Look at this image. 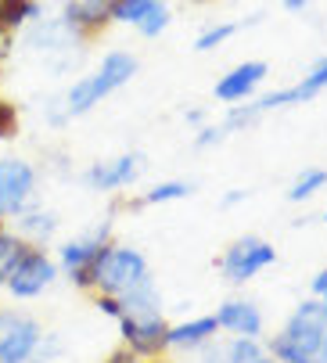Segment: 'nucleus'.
<instances>
[{
    "label": "nucleus",
    "mask_w": 327,
    "mask_h": 363,
    "mask_svg": "<svg viewBox=\"0 0 327 363\" xmlns=\"http://www.w3.org/2000/svg\"><path fill=\"white\" fill-rule=\"evenodd\" d=\"M133 72H137V58L133 55H126V50H108L104 62L97 65V72H90V76H83V79H76L69 86V94H65V116L69 119L72 116H87L112 90L126 86L133 79Z\"/></svg>",
    "instance_id": "f257e3e1"
},
{
    "label": "nucleus",
    "mask_w": 327,
    "mask_h": 363,
    "mask_svg": "<svg viewBox=\"0 0 327 363\" xmlns=\"http://www.w3.org/2000/svg\"><path fill=\"white\" fill-rule=\"evenodd\" d=\"M327 335V306L323 302H302L295 317L288 320L284 335L270 342L281 363H320V342Z\"/></svg>",
    "instance_id": "f03ea898"
},
{
    "label": "nucleus",
    "mask_w": 327,
    "mask_h": 363,
    "mask_svg": "<svg viewBox=\"0 0 327 363\" xmlns=\"http://www.w3.org/2000/svg\"><path fill=\"white\" fill-rule=\"evenodd\" d=\"M140 277H148V263L137 248H104L94 263V284L112 295H123Z\"/></svg>",
    "instance_id": "7ed1b4c3"
},
{
    "label": "nucleus",
    "mask_w": 327,
    "mask_h": 363,
    "mask_svg": "<svg viewBox=\"0 0 327 363\" xmlns=\"http://www.w3.org/2000/svg\"><path fill=\"white\" fill-rule=\"evenodd\" d=\"M274 259H277V252L270 248L266 241H259V238H241V241L223 255V274H227L231 284H245L248 277H255L259 270H266Z\"/></svg>",
    "instance_id": "20e7f679"
},
{
    "label": "nucleus",
    "mask_w": 327,
    "mask_h": 363,
    "mask_svg": "<svg viewBox=\"0 0 327 363\" xmlns=\"http://www.w3.org/2000/svg\"><path fill=\"white\" fill-rule=\"evenodd\" d=\"M36 173L22 159H4L0 162V213H22L26 201L33 198Z\"/></svg>",
    "instance_id": "39448f33"
},
{
    "label": "nucleus",
    "mask_w": 327,
    "mask_h": 363,
    "mask_svg": "<svg viewBox=\"0 0 327 363\" xmlns=\"http://www.w3.org/2000/svg\"><path fill=\"white\" fill-rule=\"evenodd\" d=\"M144 169V155H119V159H108V162H94L87 169V184L94 191H119L126 184H133Z\"/></svg>",
    "instance_id": "423d86ee"
},
{
    "label": "nucleus",
    "mask_w": 327,
    "mask_h": 363,
    "mask_svg": "<svg viewBox=\"0 0 327 363\" xmlns=\"http://www.w3.org/2000/svg\"><path fill=\"white\" fill-rule=\"evenodd\" d=\"M50 281H54V263H50V259L40 255V252H26L22 263L8 277V288H11V295L29 298V295H40Z\"/></svg>",
    "instance_id": "0eeeda50"
},
{
    "label": "nucleus",
    "mask_w": 327,
    "mask_h": 363,
    "mask_svg": "<svg viewBox=\"0 0 327 363\" xmlns=\"http://www.w3.org/2000/svg\"><path fill=\"white\" fill-rule=\"evenodd\" d=\"M262 79H266V62H245V65L231 69L220 83H216V97H220L223 105H238V101L255 94V86Z\"/></svg>",
    "instance_id": "6e6552de"
},
{
    "label": "nucleus",
    "mask_w": 327,
    "mask_h": 363,
    "mask_svg": "<svg viewBox=\"0 0 327 363\" xmlns=\"http://www.w3.org/2000/svg\"><path fill=\"white\" fill-rule=\"evenodd\" d=\"M101 241H104V230L97 238H90V241H69L62 248V263L69 267L76 284H94V263H97V255L104 252Z\"/></svg>",
    "instance_id": "1a4fd4ad"
},
{
    "label": "nucleus",
    "mask_w": 327,
    "mask_h": 363,
    "mask_svg": "<svg viewBox=\"0 0 327 363\" xmlns=\"http://www.w3.org/2000/svg\"><path fill=\"white\" fill-rule=\"evenodd\" d=\"M40 342V328L29 320H11L0 331V363H26Z\"/></svg>",
    "instance_id": "9d476101"
},
{
    "label": "nucleus",
    "mask_w": 327,
    "mask_h": 363,
    "mask_svg": "<svg viewBox=\"0 0 327 363\" xmlns=\"http://www.w3.org/2000/svg\"><path fill=\"white\" fill-rule=\"evenodd\" d=\"M119 324H123L126 342L137 352H155V349L166 345V324H162V313L158 317H119Z\"/></svg>",
    "instance_id": "9b49d317"
},
{
    "label": "nucleus",
    "mask_w": 327,
    "mask_h": 363,
    "mask_svg": "<svg viewBox=\"0 0 327 363\" xmlns=\"http://www.w3.org/2000/svg\"><path fill=\"white\" fill-rule=\"evenodd\" d=\"M116 0H69L65 4V22L72 29H97L112 18Z\"/></svg>",
    "instance_id": "f8f14e48"
},
{
    "label": "nucleus",
    "mask_w": 327,
    "mask_h": 363,
    "mask_svg": "<svg viewBox=\"0 0 327 363\" xmlns=\"http://www.w3.org/2000/svg\"><path fill=\"white\" fill-rule=\"evenodd\" d=\"M216 320H220V328H231L234 335H248V338H255L262 331V317L252 302H227Z\"/></svg>",
    "instance_id": "ddd939ff"
},
{
    "label": "nucleus",
    "mask_w": 327,
    "mask_h": 363,
    "mask_svg": "<svg viewBox=\"0 0 327 363\" xmlns=\"http://www.w3.org/2000/svg\"><path fill=\"white\" fill-rule=\"evenodd\" d=\"M216 328H220V320H216V317H201V320L170 328V331H166V345H198V342H205L209 335H216Z\"/></svg>",
    "instance_id": "4468645a"
},
{
    "label": "nucleus",
    "mask_w": 327,
    "mask_h": 363,
    "mask_svg": "<svg viewBox=\"0 0 327 363\" xmlns=\"http://www.w3.org/2000/svg\"><path fill=\"white\" fill-rule=\"evenodd\" d=\"M320 90H327V58H320L295 86H292V94H295V105H302V101H309V97H316Z\"/></svg>",
    "instance_id": "2eb2a0df"
},
{
    "label": "nucleus",
    "mask_w": 327,
    "mask_h": 363,
    "mask_svg": "<svg viewBox=\"0 0 327 363\" xmlns=\"http://www.w3.org/2000/svg\"><path fill=\"white\" fill-rule=\"evenodd\" d=\"M323 184H327V169H306V173L288 187V201H306V198H313Z\"/></svg>",
    "instance_id": "dca6fc26"
},
{
    "label": "nucleus",
    "mask_w": 327,
    "mask_h": 363,
    "mask_svg": "<svg viewBox=\"0 0 327 363\" xmlns=\"http://www.w3.org/2000/svg\"><path fill=\"white\" fill-rule=\"evenodd\" d=\"M155 8V0H116L112 4V18L126 22V26H140V18Z\"/></svg>",
    "instance_id": "f3484780"
},
{
    "label": "nucleus",
    "mask_w": 327,
    "mask_h": 363,
    "mask_svg": "<svg viewBox=\"0 0 327 363\" xmlns=\"http://www.w3.org/2000/svg\"><path fill=\"white\" fill-rule=\"evenodd\" d=\"M194 187L191 184H184V180H166V184H155L148 194H144V201L148 205H162V201H177V198H187Z\"/></svg>",
    "instance_id": "a211bd4d"
},
{
    "label": "nucleus",
    "mask_w": 327,
    "mask_h": 363,
    "mask_svg": "<svg viewBox=\"0 0 327 363\" xmlns=\"http://www.w3.org/2000/svg\"><path fill=\"white\" fill-rule=\"evenodd\" d=\"M22 255H26V245L15 241V238H0V281H8L11 270L22 263Z\"/></svg>",
    "instance_id": "6ab92c4d"
},
{
    "label": "nucleus",
    "mask_w": 327,
    "mask_h": 363,
    "mask_svg": "<svg viewBox=\"0 0 327 363\" xmlns=\"http://www.w3.org/2000/svg\"><path fill=\"white\" fill-rule=\"evenodd\" d=\"M234 33H238V26H234V22H223V26H209V29H205V33L194 40V50H201V55H205V50H212V47L227 43Z\"/></svg>",
    "instance_id": "aec40b11"
},
{
    "label": "nucleus",
    "mask_w": 327,
    "mask_h": 363,
    "mask_svg": "<svg viewBox=\"0 0 327 363\" xmlns=\"http://www.w3.org/2000/svg\"><path fill=\"white\" fill-rule=\"evenodd\" d=\"M223 356H227V363H255V359H262L255 338H248V335H241L238 342H231V349Z\"/></svg>",
    "instance_id": "412c9836"
},
{
    "label": "nucleus",
    "mask_w": 327,
    "mask_h": 363,
    "mask_svg": "<svg viewBox=\"0 0 327 363\" xmlns=\"http://www.w3.org/2000/svg\"><path fill=\"white\" fill-rule=\"evenodd\" d=\"M166 26H170V8L162 4V0H155V8H151V11L140 18V26H137V29H140L144 36H158Z\"/></svg>",
    "instance_id": "4be33fe9"
},
{
    "label": "nucleus",
    "mask_w": 327,
    "mask_h": 363,
    "mask_svg": "<svg viewBox=\"0 0 327 363\" xmlns=\"http://www.w3.org/2000/svg\"><path fill=\"white\" fill-rule=\"evenodd\" d=\"M54 227H58V223H54L50 213H36V216H26L22 220V230L33 234V238H47V234H54Z\"/></svg>",
    "instance_id": "5701e85b"
},
{
    "label": "nucleus",
    "mask_w": 327,
    "mask_h": 363,
    "mask_svg": "<svg viewBox=\"0 0 327 363\" xmlns=\"http://www.w3.org/2000/svg\"><path fill=\"white\" fill-rule=\"evenodd\" d=\"M223 137H227L223 126H205V130L198 133V147H212V144H220Z\"/></svg>",
    "instance_id": "b1692460"
},
{
    "label": "nucleus",
    "mask_w": 327,
    "mask_h": 363,
    "mask_svg": "<svg viewBox=\"0 0 327 363\" xmlns=\"http://www.w3.org/2000/svg\"><path fill=\"white\" fill-rule=\"evenodd\" d=\"M15 123H18L15 108L11 105H0V137H11L15 133Z\"/></svg>",
    "instance_id": "393cba45"
},
{
    "label": "nucleus",
    "mask_w": 327,
    "mask_h": 363,
    "mask_svg": "<svg viewBox=\"0 0 327 363\" xmlns=\"http://www.w3.org/2000/svg\"><path fill=\"white\" fill-rule=\"evenodd\" d=\"M97 306H101V309H104V313H108V317H119V313H123V306H119V302H116V298H101V302H97Z\"/></svg>",
    "instance_id": "a878e982"
},
{
    "label": "nucleus",
    "mask_w": 327,
    "mask_h": 363,
    "mask_svg": "<svg viewBox=\"0 0 327 363\" xmlns=\"http://www.w3.org/2000/svg\"><path fill=\"white\" fill-rule=\"evenodd\" d=\"M313 291H316V295H323V306H327V270H323V274H316V281H313Z\"/></svg>",
    "instance_id": "bb28decb"
},
{
    "label": "nucleus",
    "mask_w": 327,
    "mask_h": 363,
    "mask_svg": "<svg viewBox=\"0 0 327 363\" xmlns=\"http://www.w3.org/2000/svg\"><path fill=\"white\" fill-rule=\"evenodd\" d=\"M284 8H288V11H306L309 0H284Z\"/></svg>",
    "instance_id": "cd10ccee"
},
{
    "label": "nucleus",
    "mask_w": 327,
    "mask_h": 363,
    "mask_svg": "<svg viewBox=\"0 0 327 363\" xmlns=\"http://www.w3.org/2000/svg\"><path fill=\"white\" fill-rule=\"evenodd\" d=\"M241 198H248V191H234V194H227V205H238Z\"/></svg>",
    "instance_id": "c85d7f7f"
},
{
    "label": "nucleus",
    "mask_w": 327,
    "mask_h": 363,
    "mask_svg": "<svg viewBox=\"0 0 327 363\" xmlns=\"http://www.w3.org/2000/svg\"><path fill=\"white\" fill-rule=\"evenodd\" d=\"M320 363H327V335H323V342H320Z\"/></svg>",
    "instance_id": "c756f323"
},
{
    "label": "nucleus",
    "mask_w": 327,
    "mask_h": 363,
    "mask_svg": "<svg viewBox=\"0 0 327 363\" xmlns=\"http://www.w3.org/2000/svg\"><path fill=\"white\" fill-rule=\"evenodd\" d=\"M205 363H227V356H209Z\"/></svg>",
    "instance_id": "7c9ffc66"
},
{
    "label": "nucleus",
    "mask_w": 327,
    "mask_h": 363,
    "mask_svg": "<svg viewBox=\"0 0 327 363\" xmlns=\"http://www.w3.org/2000/svg\"><path fill=\"white\" fill-rule=\"evenodd\" d=\"M255 363H266V359H255Z\"/></svg>",
    "instance_id": "2f4dec72"
},
{
    "label": "nucleus",
    "mask_w": 327,
    "mask_h": 363,
    "mask_svg": "<svg viewBox=\"0 0 327 363\" xmlns=\"http://www.w3.org/2000/svg\"><path fill=\"white\" fill-rule=\"evenodd\" d=\"M323 220H327V216H323Z\"/></svg>",
    "instance_id": "473e14b6"
}]
</instances>
